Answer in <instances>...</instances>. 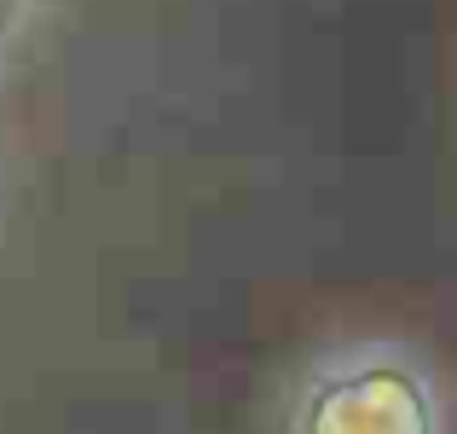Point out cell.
I'll return each mask as SVG.
<instances>
[{"instance_id":"1","label":"cell","mask_w":457,"mask_h":434,"mask_svg":"<svg viewBox=\"0 0 457 434\" xmlns=\"http://www.w3.org/2000/svg\"><path fill=\"white\" fill-rule=\"evenodd\" d=\"M290 434H446V412L417 359L370 347L312 377Z\"/></svg>"}]
</instances>
